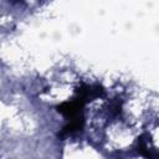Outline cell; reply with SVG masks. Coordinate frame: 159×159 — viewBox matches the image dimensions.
Wrapping results in <instances>:
<instances>
[{"instance_id": "6da1fadb", "label": "cell", "mask_w": 159, "mask_h": 159, "mask_svg": "<svg viewBox=\"0 0 159 159\" xmlns=\"http://www.w3.org/2000/svg\"><path fill=\"white\" fill-rule=\"evenodd\" d=\"M84 104L80 101V99H73V101H68V102H63L61 103L58 107H57V111L63 114L65 117L67 118H71V119H75L77 117H80V113H81V109Z\"/></svg>"}, {"instance_id": "7a4b0ae2", "label": "cell", "mask_w": 159, "mask_h": 159, "mask_svg": "<svg viewBox=\"0 0 159 159\" xmlns=\"http://www.w3.org/2000/svg\"><path fill=\"white\" fill-rule=\"evenodd\" d=\"M138 152L148 158V159H158V155H157V152L152 148H149L148 145V139H145V134L142 135L139 139H138Z\"/></svg>"}, {"instance_id": "3957f363", "label": "cell", "mask_w": 159, "mask_h": 159, "mask_svg": "<svg viewBox=\"0 0 159 159\" xmlns=\"http://www.w3.org/2000/svg\"><path fill=\"white\" fill-rule=\"evenodd\" d=\"M82 127H83V118L77 117V118L72 119L67 125H65V127H63V129L58 133V137H61V138L67 137L68 134H72V133H75V132L80 130Z\"/></svg>"}]
</instances>
